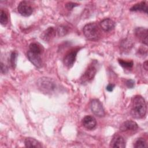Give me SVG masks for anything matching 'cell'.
<instances>
[{
  "label": "cell",
  "instance_id": "cell-1",
  "mask_svg": "<svg viewBox=\"0 0 148 148\" xmlns=\"http://www.w3.org/2000/svg\"><path fill=\"white\" fill-rule=\"evenodd\" d=\"M147 111L146 103L145 99L140 95L134 96L132 99V108L131 115L134 119L143 118Z\"/></svg>",
  "mask_w": 148,
  "mask_h": 148
},
{
  "label": "cell",
  "instance_id": "cell-2",
  "mask_svg": "<svg viewBox=\"0 0 148 148\" xmlns=\"http://www.w3.org/2000/svg\"><path fill=\"white\" fill-rule=\"evenodd\" d=\"M37 85L40 91L46 94L53 92L56 87L55 82L51 79L46 77L40 78L37 82Z\"/></svg>",
  "mask_w": 148,
  "mask_h": 148
},
{
  "label": "cell",
  "instance_id": "cell-3",
  "mask_svg": "<svg viewBox=\"0 0 148 148\" xmlns=\"http://www.w3.org/2000/svg\"><path fill=\"white\" fill-rule=\"evenodd\" d=\"M83 31L84 36L89 40H96L99 38L101 34L98 26L94 23L85 25Z\"/></svg>",
  "mask_w": 148,
  "mask_h": 148
},
{
  "label": "cell",
  "instance_id": "cell-4",
  "mask_svg": "<svg viewBox=\"0 0 148 148\" xmlns=\"http://www.w3.org/2000/svg\"><path fill=\"white\" fill-rule=\"evenodd\" d=\"M90 108L92 112L98 117H103L105 114V110L102 103L97 99L91 100L90 102Z\"/></svg>",
  "mask_w": 148,
  "mask_h": 148
},
{
  "label": "cell",
  "instance_id": "cell-5",
  "mask_svg": "<svg viewBox=\"0 0 148 148\" xmlns=\"http://www.w3.org/2000/svg\"><path fill=\"white\" fill-rule=\"evenodd\" d=\"M28 1H23L19 3L17 6L18 13L23 16L28 17L31 15L33 12V8Z\"/></svg>",
  "mask_w": 148,
  "mask_h": 148
},
{
  "label": "cell",
  "instance_id": "cell-6",
  "mask_svg": "<svg viewBox=\"0 0 148 148\" xmlns=\"http://www.w3.org/2000/svg\"><path fill=\"white\" fill-rule=\"evenodd\" d=\"M79 51L78 49H73L68 51L64 57V64L67 67L71 68L75 62L76 55Z\"/></svg>",
  "mask_w": 148,
  "mask_h": 148
},
{
  "label": "cell",
  "instance_id": "cell-7",
  "mask_svg": "<svg viewBox=\"0 0 148 148\" xmlns=\"http://www.w3.org/2000/svg\"><path fill=\"white\" fill-rule=\"evenodd\" d=\"M97 72V68L92 62L90 64L87 69L86 70L85 72L81 77V80L82 82H87L91 81L94 77L95 73Z\"/></svg>",
  "mask_w": 148,
  "mask_h": 148
},
{
  "label": "cell",
  "instance_id": "cell-8",
  "mask_svg": "<svg viewBox=\"0 0 148 148\" xmlns=\"http://www.w3.org/2000/svg\"><path fill=\"white\" fill-rule=\"evenodd\" d=\"M27 57L29 61L37 68L42 66V61L40 54L34 53L29 50L27 52Z\"/></svg>",
  "mask_w": 148,
  "mask_h": 148
},
{
  "label": "cell",
  "instance_id": "cell-9",
  "mask_svg": "<svg viewBox=\"0 0 148 148\" xmlns=\"http://www.w3.org/2000/svg\"><path fill=\"white\" fill-rule=\"evenodd\" d=\"M135 36L143 43L147 44V29L143 27H138L135 29Z\"/></svg>",
  "mask_w": 148,
  "mask_h": 148
},
{
  "label": "cell",
  "instance_id": "cell-10",
  "mask_svg": "<svg viewBox=\"0 0 148 148\" xmlns=\"http://www.w3.org/2000/svg\"><path fill=\"white\" fill-rule=\"evenodd\" d=\"M110 146L112 147L117 148H124L125 147V142L123 136L119 135H115L110 144Z\"/></svg>",
  "mask_w": 148,
  "mask_h": 148
},
{
  "label": "cell",
  "instance_id": "cell-11",
  "mask_svg": "<svg viewBox=\"0 0 148 148\" xmlns=\"http://www.w3.org/2000/svg\"><path fill=\"white\" fill-rule=\"evenodd\" d=\"M82 124L86 129L92 130L97 125V121L93 116L87 115L83 119Z\"/></svg>",
  "mask_w": 148,
  "mask_h": 148
},
{
  "label": "cell",
  "instance_id": "cell-12",
  "mask_svg": "<svg viewBox=\"0 0 148 148\" xmlns=\"http://www.w3.org/2000/svg\"><path fill=\"white\" fill-rule=\"evenodd\" d=\"M138 128V124L136 122L131 120H127L123 123L120 127V130L122 132L128 131H135Z\"/></svg>",
  "mask_w": 148,
  "mask_h": 148
},
{
  "label": "cell",
  "instance_id": "cell-13",
  "mask_svg": "<svg viewBox=\"0 0 148 148\" xmlns=\"http://www.w3.org/2000/svg\"><path fill=\"white\" fill-rule=\"evenodd\" d=\"M56 30L53 27H48L46 30H45L41 35V38L45 41L48 42L51 40L56 35Z\"/></svg>",
  "mask_w": 148,
  "mask_h": 148
},
{
  "label": "cell",
  "instance_id": "cell-14",
  "mask_svg": "<svg viewBox=\"0 0 148 148\" xmlns=\"http://www.w3.org/2000/svg\"><path fill=\"white\" fill-rule=\"evenodd\" d=\"M101 28L105 31L108 32L112 30L115 26L114 22L110 18H105L100 22Z\"/></svg>",
  "mask_w": 148,
  "mask_h": 148
},
{
  "label": "cell",
  "instance_id": "cell-15",
  "mask_svg": "<svg viewBox=\"0 0 148 148\" xmlns=\"http://www.w3.org/2000/svg\"><path fill=\"white\" fill-rule=\"evenodd\" d=\"M130 10L132 12H143L146 13H147V3L143 1L136 3L130 8Z\"/></svg>",
  "mask_w": 148,
  "mask_h": 148
},
{
  "label": "cell",
  "instance_id": "cell-16",
  "mask_svg": "<svg viewBox=\"0 0 148 148\" xmlns=\"http://www.w3.org/2000/svg\"><path fill=\"white\" fill-rule=\"evenodd\" d=\"M29 50L34 53L40 55L43 52L44 48L43 46L41 45L40 43L33 42L29 45Z\"/></svg>",
  "mask_w": 148,
  "mask_h": 148
},
{
  "label": "cell",
  "instance_id": "cell-17",
  "mask_svg": "<svg viewBox=\"0 0 148 148\" xmlns=\"http://www.w3.org/2000/svg\"><path fill=\"white\" fill-rule=\"evenodd\" d=\"M24 144L27 147H41L40 143L35 139L32 138H27L24 140Z\"/></svg>",
  "mask_w": 148,
  "mask_h": 148
},
{
  "label": "cell",
  "instance_id": "cell-18",
  "mask_svg": "<svg viewBox=\"0 0 148 148\" xmlns=\"http://www.w3.org/2000/svg\"><path fill=\"white\" fill-rule=\"evenodd\" d=\"M134 146L135 148H143L147 147V144L143 138H139L135 141Z\"/></svg>",
  "mask_w": 148,
  "mask_h": 148
},
{
  "label": "cell",
  "instance_id": "cell-19",
  "mask_svg": "<svg viewBox=\"0 0 148 148\" xmlns=\"http://www.w3.org/2000/svg\"><path fill=\"white\" fill-rule=\"evenodd\" d=\"M119 64L123 68L125 69H131L134 65L133 61H124L122 59H119L118 60Z\"/></svg>",
  "mask_w": 148,
  "mask_h": 148
},
{
  "label": "cell",
  "instance_id": "cell-20",
  "mask_svg": "<svg viewBox=\"0 0 148 148\" xmlns=\"http://www.w3.org/2000/svg\"><path fill=\"white\" fill-rule=\"evenodd\" d=\"M8 21V17L6 14V13L3 10H1V15H0V23L1 25H5Z\"/></svg>",
  "mask_w": 148,
  "mask_h": 148
},
{
  "label": "cell",
  "instance_id": "cell-21",
  "mask_svg": "<svg viewBox=\"0 0 148 148\" xmlns=\"http://www.w3.org/2000/svg\"><path fill=\"white\" fill-rule=\"evenodd\" d=\"M17 58V53L16 51H13L10 54V63L13 68H14L16 66Z\"/></svg>",
  "mask_w": 148,
  "mask_h": 148
},
{
  "label": "cell",
  "instance_id": "cell-22",
  "mask_svg": "<svg viewBox=\"0 0 148 148\" xmlns=\"http://www.w3.org/2000/svg\"><path fill=\"white\" fill-rule=\"evenodd\" d=\"M67 32H68V31H67L66 28L64 26H60L57 28V32H58L59 36H64L65 35H66Z\"/></svg>",
  "mask_w": 148,
  "mask_h": 148
},
{
  "label": "cell",
  "instance_id": "cell-23",
  "mask_svg": "<svg viewBox=\"0 0 148 148\" xmlns=\"http://www.w3.org/2000/svg\"><path fill=\"white\" fill-rule=\"evenodd\" d=\"M79 5L78 3H75V2H68L67 3H66L65 5V7L66 8L68 9V10H72L73 8L76 7V6H77Z\"/></svg>",
  "mask_w": 148,
  "mask_h": 148
},
{
  "label": "cell",
  "instance_id": "cell-24",
  "mask_svg": "<svg viewBox=\"0 0 148 148\" xmlns=\"http://www.w3.org/2000/svg\"><path fill=\"white\" fill-rule=\"evenodd\" d=\"M126 86L129 88H132L135 86V82L132 79H128L126 81Z\"/></svg>",
  "mask_w": 148,
  "mask_h": 148
},
{
  "label": "cell",
  "instance_id": "cell-25",
  "mask_svg": "<svg viewBox=\"0 0 148 148\" xmlns=\"http://www.w3.org/2000/svg\"><path fill=\"white\" fill-rule=\"evenodd\" d=\"M8 71L7 67L2 63L1 64V71L2 73H5Z\"/></svg>",
  "mask_w": 148,
  "mask_h": 148
},
{
  "label": "cell",
  "instance_id": "cell-26",
  "mask_svg": "<svg viewBox=\"0 0 148 148\" xmlns=\"http://www.w3.org/2000/svg\"><path fill=\"white\" fill-rule=\"evenodd\" d=\"M114 86H115L114 84H112V83H110V84H109L106 86V90H107L108 91L110 92V91H113V90Z\"/></svg>",
  "mask_w": 148,
  "mask_h": 148
},
{
  "label": "cell",
  "instance_id": "cell-27",
  "mask_svg": "<svg viewBox=\"0 0 148 148\" xmlns=\"http://www.w3.org/2000/svg\"><path fill=\"white\" fill-rule=\"evenodd\" d=\"M143 68H145V69L146 71H147L148 69V65H147V61H146L144 63H143Z\"/></svg>",
  "mask_w": 148,
  "mask_h": 148
}]
</instances>
